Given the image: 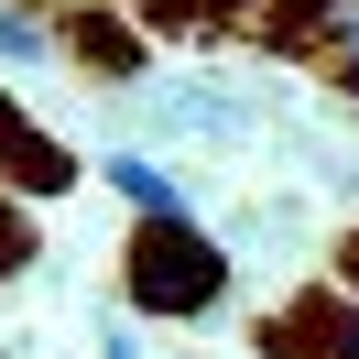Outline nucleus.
<instances>
[{
    "mask_svg": "<svg viewBox=\"0 0 359 359\" xmlns=\"http://www.w3.org/2000/svg\"><path fill=\"white\" fill-rule=\"evenodd\" d=\"M120 283H131L142 316H218V294H229V250L207 240L196 218H142V229H131V262H120Z\"/></svg>",
    "mask_w": 359,
    "mask_h": 359,
    "instance_id": "nucleus-1",
    "label": "nucleus"
},
{
    "mask_svg": "<svg viewBox=\"0 0 359 359\" xmlns=\"http://www.w3.org/2000/svg\"><path fill=\"white\" fill-rule=\"evenodd\" d=\"M262 22H272V44H283V55L327 66L337 88L359 98V0H272Z\"/></svg>",
    "mask_w": 359,
    "mask_h": 359,
    "instance_id": "nucleus-2",
    "label": "nucleus"
},
{
    "mask_svg": "<svg viewBox=\"0 0 359 359\" xmlns=\"http://www.w3.org/2000/svg\"><path fill=\"white\" fill-rule=\"evenodd\" d=\"M262 348L272 359H359V294H327V283L294 294V305L262 327Z\"/></svg>",
    "mask_w": 359,
    "mask_h": 359,
    "instance_id": "nucleus-3",
    "label": "nucleus"
},
{
    "mask_svg": "<svg viewBox=\"0 0 359 359\" xmlns=\"http://www.w3.org/2000/svg\"><path fill=\"white\" fill-rule=\"evenodd\" d=\"M66 185H76V153H66V142H44L22 109H11V120H0V196L22 207V196H66Z\"/></svg>",
    "mask_w": 359,
    "mask_h": 359,
    "instance_id": "nucleus-4",
    "label": "nucleus"
},
{
    "mask_svg": "<svg viewBox=\"0 0 359 359\" xmlns=\"http://www.w3.org/2000/svg\"><path fill=\"white\" fill-rule=\"evenodd\" d=\"M76 44V66L88 76H131L142 66V33H131V11H66V33H55V55Z\"/></svg>",
    "mask_w": 359,
    "mask_h": 359,
    "instance_id": "nucleus-5",
    "label": "nucleus"
},
{
    "mask_svg": "<svg viewBox=\"0 0 359 359\" xmlns=\"http://www.w3.org/2000/svg\"><path fill=\"white\" fill-rule=\"evenodd\" d=\"M109 185H120V196L142 207V218H185V185L163 175L153 153H109Z\"/></svg>",
    "mask_w": 359,
    "mask_h": 359,
    "instance_id": "nucleus-6",
    "label": "nucleus"
},
{
    "mask_svg": "<svg viewBox=\"0 0 359 359\" xmlns=\"http://www.w3.org/2000/svg\"><path fill=\"white\" fill-rule=\"evenodd\" d=\"M44 55H55L44 11H33V0H0V66H44Z\"/></svg>",
    "mask_w": 359,
    "mask_h": 359,
    "instance_id": "nucleus-7",
    "label": "nucleus"
},
{
    "mask_svg": "<svg viewBox=\"0 0 359 359\" xmlns=\"http://www.w3.org/2000/svg\"><path fill=\"white\" fill-rule=\"evenodd\" d=\"M142 11H153V22H196V33H229L250 11V0H142Z\"/></svg>",
    "mask_w": 359,
    "mask_h": 359,
    "instance_id": "nucleus-8",
    "label": "nucleus"
},
{
    "mask_svg": "<svg viewBox=\"0 0 359 359\" xmlns=\"http://www.w3.org/2000/svg\"><path fill=\"white\" fill-rule=\"evenodd\" d=\"M22 262H33V218L0 196V272H22Z\"/></svg>",
    "mask_w": 359,
    "mask_h": 359,
    "instance_id": "nucleus-9",
    "label": "nucleus"
},
{
    "mask_svg": "<svg viewBox=\"0 0 359 359\" xmlns=\"http://www.w3.org/2000/svg\"><path fill=\"white\" fill-rule=\"evenodd\" d=\"M175 120H185V131H229V98H207V88H175Z\"/></svg>",
    "mask_w": 359,
    "mask_h": 359,
    "instance_id": "nucleus-10",
    "label": "nucleus"
},
{
    "mask_svg": "<svg viewBox=\"0 0 359 359\" xmlns=\"http://www.w3.org/2000/svg\"><path fill=\"white\" fill-rule=\"evenodd\" d=\"M337 283L359 294V229H348V240H337Z\"/></svg>",
    "mask_w": 359,
    "mask_h": 359,
    "instance_id": "nucleus-11",
    "label": "nucleus"
},
{
    "mask_svg": "<svg viewBox=\"0 0 359 359\" xmlns=\"http://www.w3.org/2000/svg\"><path fill=\"white\" fill-rule=\"evenodd\" d=\"M0 120H11V98H0Z\"/></svg>",
    "mask_w": 359,
    "mask_h": 359,
    "instance_id": "nucleus-12",
    "label": "nucleus"
}]
</instances>
